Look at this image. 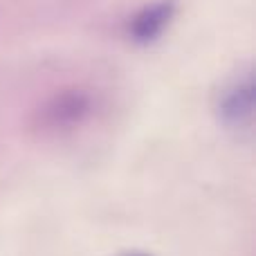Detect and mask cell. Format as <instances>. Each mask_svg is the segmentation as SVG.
I'll use <instances>...</instances> for the list:
<instances>
[{"mask_svg":"<svg viewBox=\"0 0 256 256\" xmlns=\"http://www.w3.org/2000/svg\"><path fill=\"white\" fill-rule=\"evenodd\" d=\"M94 97L86 88H61L34 112V128L45 137H61L79 130L92 120Z\"/></svg>","mask_w":256,"mask_h":256,"instance_id":"obj_1","label":"cell"},{"mask_svg":"<svg viewBox=\"0 0 256 256\" xmlns=\"http://www.w3.org/2000/svg\"><path fill=\"white\" fill-rule=\"evenodd\" d=\"M216 112L230 128H250L254 122V74L245 70L232 76L218 92Z\"/></svg>","mask_w":256,"mask_h":256,"instance_id":"obj_2","label":"cell"},{"mask_svg":"<svg viewBox=\"0 0 256 256\" xmlns=\"http://www.w3.org/2000/svg\"><path fill=\"white\" fill-rule=\"evenodd\" d=\"M173 12H176V4L171 0H160V2L150 4V7H144L137 16H132L130 27H128L132 40H137V43L155 40L168 27Z\"/></svg>","mask_w":256,"mask_h":256,"instance_id":"obj_3","label":"cell"},{"mask_svg":"<svg viewBox=\"0 0 256 256\" xmlns=\"http://www.w3.org/2000/svg\"><path fill=\"white\" fill-rule=\"evenodd\" d=\"M122 256H150V254H146V252H128V254H122Z\"/></svg>","mask_w":256,"mask_h":256,"instance_id":"obj_4","label":"cell"}]
</instances>
